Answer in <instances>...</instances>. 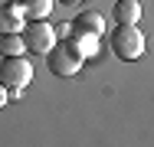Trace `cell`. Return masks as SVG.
Instances as JSON below:
<instances>
[{
    "label": "cell",
    "mask_w": 154,
    "mask_h": 147,
    "mask_svg": "<svg viewBox=\"0 0 154 147\" xmlns=\"http://www.w3.org/2000/svg\"><path fill=\"white\" fill-rule=\"evenodd\" d=\"M23 43L36 56H49V49L56 46V29L49 26V20H30L23 26Z\"/></svg>",
    "instance_id": "cell-4"
},
{
    "label": "cell",
    "mask_w": 154,
    "mask_h": 147,
    "mask_svg": "<svg viewBox=\"0 0 154 147\" xmlns=\"http://www.w3.org/2000/svg\"><path fill=\"white\" fill-rule=\"evenodd\" d=\"M0 82L10 88V95H23V88L33 82V65L23 56H3V62H0Z\"/></svg>",
    "instance_id": "cell-2"
},
{
    "label": "cell",
    "mask_w": 154,
    "mask_h": 147,
    "mask_svg": "<svg viewBox=\"0 0 154 147\" xmlns=\"http://www.w3.org/2000/svg\"><path fill=\"white\" fill-rule=\"evenodd\" d=\"M23 7H26L30 20H49V13H53V0H23Z\"/></svg>",
    "instance_id": "cell-10"
},
{
    "label": "cell",
    "mask_w": 154,
    "mask_h": 147,
    "mask_svg": "<svg viewBox=\"0 0 154 147\" xmlns=\"http://www.w3.org/2000/svg\"><path fill=\"white\" fill-rule=\"evenodd\" d=\"M23 26H26V7H23V0L0 3V33H23Z\"/></svg>",
    "instance_id": "cell-5"
},
{
    "label": "cell",
    "mask_w": 154,
    "mask_h": 147,
    "mask_svg": "<svg viewBox=\"0 0 154 147\" xmlns=\"http://www.w3.org/2000/svg\"><path fill=\"white\" fill-rule=\"evenodd\" d=\"M75 29H89V33H105V16L98 13V10H82L79 16H75Z\"/></svg>",
    "instance_id": "cell-6"
},
{
    "label": "cell",
    "mask_w": 154,
    "mask_h": 147,
    "mask_svg": "<svg viewBox=\"0 0 154 147\" xmlns=\"http://www.w3.org/2000/svg\"><path fill=\"white\" fill-rule=\"evenodd\" d=\"M82 56L89 59V56H95V49H98V33H89V29H75V36L69 39Z\"/></svg>",
    "instance_id": "cell-8"
},
{
    "label": "cell",
    "mask_w": 154,
    "mask_h": 147,
    "mask_svg": "<svg viewBox=\"0 0 154 147\" xmlns=\"http://www.w3.org/2000/svg\"><path fill=\"white\" fill-rule=\"evenodd\" d=\"M108 39H112V52L122 62H134L144 56V33L138 29V23H118V29Z\"/></svg>",
    "instance_id": "cell-1"
},
{
    "label": "cell",
    "mask_w": 154,
    "mask_h": 147,
    "mask_svg": "<svg viewBox=\"0 0 154 147\" xmlns=\"http://www.w3.org/2000/svg\"><path fill=\"white\" fill-rule=\"evenodd\" d=\"M112 13H115L118 23H138V20H141V3H138V0H118Z\"/></svg>",
    "instance_id": "cell-7"
},
{
    "label": "cell",
    "mask_w": 154,
    "mask_h": 147,
    "mask_svg": "<svg viewBox=\"0 0 154 147\" xmlns=\"http://www.w3.org/2000/svg\"><path fill=\"white\" fill-rule=\"evenodd\" d=\"M26 43L20 33H0V56H23Z\"/></svg>",
    "instance_id": "cell-9"
},
{
    "label": "cell",
    "mask_w": 154,
    "mask_h": 147,
    "mask_svg": "<svg viewBox=\"0 0 154 147\" xmlns=\"http://www.w3.org/2000/svg\"><path fill=\"white\" fill-rule=\"evenodd\" d=\"M82 62H85V56L66 39V43H56L53 49H49V72H56V75H62V79H72L79 69H82Z\"/></svg>",
    "instance_id": "cell-3"
},
{
    "label": "cell",
    "mask_w": 154,
    "mask_h": 147,
    "mask_svg": "<svg viewBox=\"0 0 154 147\" xmlns=\"http://www.w3.org/2000/svg\"><path fill=\"white\" fill-rule=\"evenodd\" d=\"M62 3H79V0H62Z\"/></svg>",
    "instance_id": "cell-12"
},
{
    "label": "cell",
    "mask_w": 154,
    "mask_h": 147,
    "mask_svg": "<svg viewBox=\"0 0 154 147\" xmlns=\"http://www.w3.org/2000/svg\"><path fill=\"white\" fill-rule=\"evenodd\" d=\"M7 101H10V88H7V85H3V82H0V108H3Z\"/></svg>",
    "instance_id": "cell-11"
}]
</instances>
